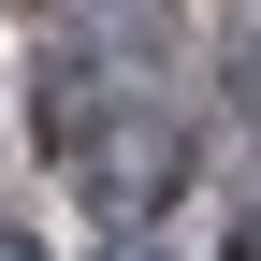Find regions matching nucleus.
I'll return each mask as SVG.
<instances>
[{"label":"nucleus","instance_id":"2","mask_svg":"<svg viewBox=\"0 0 261 261\" xmlns=\"http://www.w3.org/2000/svg\"><path fill=\"white\" fill-rule=\"evenodd\" d=\"M0 261H29V247H15V232H0Z\"/></svg>","mask_w":261,"mask_h":261},{"label":"nucleus","instance_id":"3","mask_svg":"<svg viewBox=\"0 0 261 261\" xmlns=\"http://www.w3.org/2000/svg\"><path fill=\"white\" fill-rule=\"evenodd\" d=\"M130 261H145V247H130Z\"/></svg>","mask_w":261,"mask_h":261},{"label":"nucleus","instance_id":"1","mask_svg":"<svg viewBox=\"0 0 261 261\" xmlns=\"http://www.w3.org/2000/svg\"><path fill=\"white\" fill-rule=\"evenodd\" d=\"M87 189H102V203H160V189H189V130L102 102V130H87Z\"/></svg>","mask_w":261,"mask_h":261}]
</instances>
